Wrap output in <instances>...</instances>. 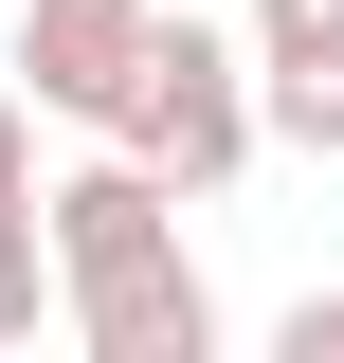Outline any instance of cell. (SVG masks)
<instances>
[{
  "instance_id": "1",
  "label": "cell",
  "mask_w": 344,
  "mask_h": 363,
  "mask_svg": "<svg viewBox=\"0 0 344 363\" xmlns=\"http://www.w3.org/2000/svg\"><path fill=\"white\" fill-rule=\"evenodd\" d=\"M37 236H55V327L91 363H200L217 345V291L181 255V182L127 164V145H91V164L37 182Z\"/></svg>"
},
{
  "instance_id": "4",
  "label": "cell",
  "mask_w": 344,
  "mask_h": 363,
  "mask_svg": "<svg viewBox=\"0 0 344 363\" xmlns=\"http://www.w3.org/2000/svg\"><path fill=\"white\" fill-rule=\"evenodd\" d=\"M145 18H164V0H18V91H37V109H73V128H109V91H127Z\"/></svg>"
},
{
  "instance_id": "2",
  "label": "cell",
  "mask_w": 344,
  "mask_h": 363,
  "mask_svg": "<svg viewBox=\"0 0 344 363\" xmlns=\"http://www.w3.org/2000/svg\"><path fill=\"white\" fill-rule=\"evenodd\" d=\"M109 145H127V164H164L181 200H217V182L254 164V37H236V18H200V0H164V18H145V55H127V91H109Z\"/></svg>"
},
{
  "instance_id": "3",
  "label": "cell",
  "mask_w": 344,
  "mask_h": 363,
  "mask_svg": "<svg viewBox=\"0 0 344 363\" xmlns=\"http://www.w3.org/2000/svg\"><path fill=\"white\" fill-rule=\"evenodd\" d=\"M236 37H254V128L344 164V0H236Z\"/></svg>"
},
{
  "instance_id": "6",
  "label": "cell",
  "mask_w": 344,
  "mask_h": 363,
  "mask_svg": "<svg viewBox=\"0 0 344 363\" xmlns=\"http://www.w3.org/2000/svg\"><path fill=\"white\" fill-rule=\"evenodd\" d=\"M272 345H290V363H344V291H308V309L272 327Z\"/></svg>"
},
{
  "instance_id": "5",
  "label": "cell",
  "mask_w": 344,
  "mask_h": 363,
  "mask_svg": "<svg viewBox=\"0 0 344 363\" xmlns=\"http://www.w3.org/2000/svg\"><path fill=\"white\" fill-rule=\"evenodd\" d=\"M55 327V236H37V200H0V345H37Z\"/></svg>"
},
{
  "instance_id": "7",
  "label": "cell",
  "mask_w": 344,
  "mask_h": 363,
  "mask_svg": "<svg viewBox=\"0 0 344 363\" xmlns=\"http://www.w3.org/2000/svg\"><path fill=\"white\" fill-rule=\"evenodd\" d=\"M0 200H37V109L0 91Z\"/></svg>"
}]
</instances>
